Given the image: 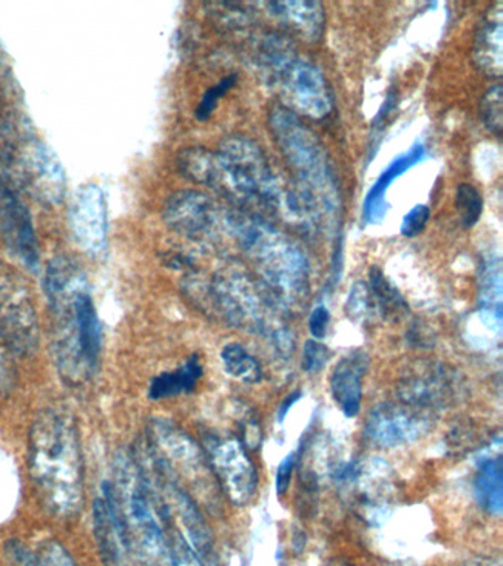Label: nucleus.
<instances>
[{
	"mask_svg": "<svg viewBox=\"0 0 503 566\" xmlns=\"http://www.w3.org/2000/svg\"><path fill=\"white\" fill-rule=\"evenodd\" d=\"M101 343H103V336H101L98 313L90 290H85L77 295L74 303V347L90 378L94 376L99 365L101 345H103Z\"/></svg>",
	"mask_w": 503,
	"mask_h": 566,
	"instance_id": "nucleus-18",
	"label": "nucleus"
},
{
	"mask_svg": "<svg viewBox=\"0 0 503 566\" xmlns=\"http://www.w3.org/2000/svg\"><path fill=\"white\" fill-rule=\"evenodd\" d=\"M171 556H174V566H206L201 557L189 546L188 539L184 535H178L175 543L171 544Z\"/></svg>",
	"mask_w": 503,
	"mask_h": 566,
	"instance_id": "nucleus-34",
	"label": "nucleus"
},
{
	"mask_svg": "<svg viewBox=\"0 0 503 566\" xmlns=\"http://www.w3.org/2000/svg\"><path fill=\"white\" fill-rule=\"evenodd\" d=\"M428 220H430V208L419 203V206H415L405 216L404 221H401L400 232L406 238L418 237L426 229Z\"/></svg>",
	"mask_w": 503,
	"mask_h": 566,
	"instance_id": "nucleus-33",
	"label": "nucleus"
},
{
	"mask_svg": "<svg viewBox=\"0 0 503 566\" xmlns=\"http://www.w3.org/2000/svg\"><path fill=\"white\" fill-rule=\"evenodd\" d=\"M222 188L220 195L237 206L254 207L281 216L289 186L281 184L258 142L231 135L218 149Z\"/></svg>",
	"mask_w": 503,
	"mask_h": 566,
	"instance_id": "nucleus-4",
	"label": "nucleus"
},
{
	"mask_svg": "<svg viewBox=\"0 0 503 566\" xmlns=\"http://www.w3.org/2000/svg\"><path fill=\"white\" fill-rule=\"evenodd\" d=\"M211 459L229 499L238 506L250 503L258 486V473L240 442H220L211 450Z\"/></svg>",
	"mask_w": 503,
	"mask_h": 566,
	"instance_id": "nucleus-16",
	"label": "nucleus"
},
{
	"mask_svg": "<svg viewBox=\"0 0 503 566\" xmlns=\"http://www.w3.org/2000/svg\"><path fill=\"white\" fill-rule=\"evenodd\" d=\"M8 559L12 566H45L41 556L34 555L32 551L20 542H10L6 547Z\"/></svg>",
	"mask_w": 503,
	"mask_h": 566,
	"instance_id": "nucleus-35",
	"label": "nucleus"
},
{
	"mask_svg": "<svg viewBox=\"0 0 503 566\" xmlns=\"http://www.w3.org/2000/svg\"><path fill=\"white\" fill-rule=\"evenodd\" d=\"M302 397V392L295 391L290 394V396L286 397L284 401H282L280 411H277V420H280V422H284L286 415H289V411L291 410V407H293L295 402H297Z\"/></svg>",
	"mask_w": 503,
	"mask_h": 566,
	"instance_id": "nucleus-40",
	"label": "nucleus"
},
{
	"mask_svg": "<svg viewBox=\"0 0 503 566\" xmlns=\"http://www.w3.org/2000/svg\"><path fill=\"white\" fill-rule=\"evenodd\" d=\"M201 376L200 358L197 354H193L179 369L157 375L149 384L148 396L151 400H165V398L191 392L197 387Z\"/></svg>",
	"mask_w": 503,
	"mask_h": 566,
	"instance_id": "nucleus-22",
	"label": "nucleus"
},
{
	"mask_svg": "<svg viewBox=\"0 0 503 566\" xmlns=\"http://www.w3.org/2000/svg\"><path fill=\"white\" fill-rule=\"evenodd\" d=\"M266 12L285 29L307 43H317L325 33L326 15L324 4L313 0L298 2L260 3Z\"/></svg>",
	"mask_w": 503,
	"mask_h": 566,
	"instance_id": "nucleus-17",
	"label": "nucleus"
},
{
	"mask_svg": "<svg viewBox=\"0 0 503 566\" xmlns=\"http://www.w3.org/2000/svg\"><path fill=\"white\" fill-rule=\"evenodd\" d=\"M329 358V348L319 343V340L308 339L307 343L304 344L302 367L307 374H317V371L324 369Z\"/></svg>",
	"mask_w": 503,
	"mask_h": 566,
	"instance_id": "nucleus-32",
	"label": "nucleus"
},
{
	"mask_svg": "<svg viewBox=\"0 0 503 566\" xmlns=\"http://www.w3.org/2000/svg\"><path fill=\"white\" fill-rule=\"evenodd\" d=\"M454 201H457V210L463 228H474L483 211V198L479 190L470 184L459 185Z\"/></svg>",
	"mask_w": 503,
	"mask_h": 566,
	"instance_id": "nucleus-29",
	"label": "nucleus"
},
{
	"mask_svg": "<svg viewBox=\"0 0 503 566\" xmlns=\"http://www.w3.org/2000/svg\"><path fill=\"white\" fill-rule=\"evenodd\" d=\"M474 61L481 73L501 78L503 70V3L496 2L481 18L474 39Z\"/></svg>",
	"mask_w": 503,
	"mask_h": 566,
	"instance_id": "nucleus-19",
	"label": "nucleus"
},
{
	"mask_svg": "<svg viewBox=\"0 0 503 566\" xmlns=\"http://www.w3.org/2000/svg\"><path fill=\"white\" fill-rule=\"evenodd\" d=\"M107 201L98 185H83L74 193L69 223L74 241L86 254L99 255L107 247Z\"/></svg>",
	"mask_w": 503,
	"mask_h": 566,
	"instance_id": "nucleus-13",
	"label": "nucleus"
},
{
	"mask_svg": "<svg viewBox=\"0 0 503 566\" xmlns=\"http://www.w3.org/2000/svg\"><path fill=\"white\" fill-rule=\"evenodd\" d=\"M430 428L427 416L415 407L384 405L370 411L366 420V436L375 444L400 447L417 441Z\"/></svg>",
	"mask_w": 503,
	"mask_h": 566,
	"instance_id": "nucleus-15",
	"label": "nucleus"
},
{
	"mask_svg": "<svg viewBox=\"0 0 503 566\" xmlns=\"http://www.w3.org/2000/svg\"><path fill=\"white\" fill-rule=\"evenodd\" d=\"M39 556L45 566H78L70 553L56 542H48Z\"/></svg>",
	"mask_w": 503,
	"mask_h": 566,
	"instance_id": "nucleus-36",
	"label": "nucleus"
},
{
	"mask_svg": "<svg viewBox=\"0 0 503 566\" xmlns=\"http://www.w3.org/2000/svg\"><path fill=\"white\" fill-rule=\"evenodd\" d=\"M228 237L258 269L263 290L281 310L298 308L308 295V261L294 239L249 212L228 211Z\"/></svg>",
	"mask_w": 503,
	"mask_h": 566,
	"instance_id": "nucleus-2",
	"label": "nucleus"
},
{
	"mask_svg": "<svg viewBox=\"0 0 503 566\" xmlns=\"http://www.w3.org/2000/svg\"><path fill=\"white\" fill-rule=\"evenodd\" d=\"M475 499L483 511L501 516L503 511V464L501 458H483L475 478Z\"/></svg>",
	"mask_w": 503,
	"mask_h": 566,
	"instance_id": "nucleus-23",
	"label": "nucleus"
},
{
	"mask_svg": "<svg viewBox=\"0 0 503 566\" xmlns=\"http://www.w3.org/2000/svg\"><path fill=\"white\" fill-rule=\"evenodd\" d=\"M461 379L457 371L444 365L422 363L401 378L399 396L415 409H439L453 405L461 392Z\"/></svg>",
	"mask_w": 503,
	"mask_h": 566,
	"instance_id": "nucleus-12",
	"label": "nucleus"
},
{
	"mask_svg": "<svg viewBox=\"0 0 503 566\" xmlns=\"http://www.w3.org/2000/svg\"><path fill=\"white\" fill-rule=\"evenodd\" d=\"M224 369L233 378L244 380L247 384H258L262 379V367L259 361L242 345L231 343L222 349Z\"/></svg>",
	"mask_w": 503,
	"mask_h": 566,
	"instance_id": "nucleus-26",
	"label": "nucleus"
},
{
	"mask_svg": "<svg viewBox=\"0 0 503 566\" xmlns=\"http://www.w3.org/2000/svg\"><path fill=\"white\" fill-rule=\"evenodd\" d=\"M269 127L294 172V185L311 199L319 216L322 229L333 232L342 214V197L321 140L298 115L285 106H276L271 111Z\"/></svg>",
	"mask_w": 503,
	"mask_h": 566,
	"instance_id": "nucleus-3",
	"label": "nucleus"
},
{
	"mask_svg": "<svg viewBox=\"0 0 503 566\" xmlns=\"http://www.w3.org/2000/svg\"><path fill=\"white\" fill-rule=\"evenodd\" d=\"M178 168L180 175L193 184L213 189L218 193L222 188V170H220L218 154L213 150L201 148V146L180 150Z\"/></svg>",
	"mask_w": 503,
	"mask_h": 566,
	"instance_id": "nucleus-21",
	"label": "nucleus"
},
{
	"mask_svg": "<svg viewBox=\"0 0 503 566\" xmlns=\"http://www.w3.org/2000/svg\"><path fill=\"white\" fill-rule=\"evenodd\" d=\"M503 88L501 83L493 84L485 91L480 102L481 122L485 128L497 137L502 136L503 128Z\"/></svg>",
	"mask_w": 503,
	"mask_h": 566,
	"instance_id": "nucleus-28",
	"label": "nucleus"
},
{
	"mask_svg": "<svg viewBox=\"0 0 503 566\" xmlns=\"http://www.w3.org/2000/svg\"><path fill=\"white\" fill-rule=\"evenodd\" d=\"M0 161L20 188L39 202L59 203L65 175L59 157L30 128L7 123L0 128Z\"/></svg>",
	"mask_w": 503,
	"mask_h": 566,
	"instance_id": "nucleus-5",
	"label": "nucleus"
},
{
	"mask_svg": "<svg viewBox=\"0 0 503 566\" xmlns=\"http://www.w3.org/2000/svg\"><path fill=\"white\" fill-rule=\"evenodd\" d=\"M0 338L10 353L32 354L39 343L38 316L28 287L0 265Z\"/></svg>",
	"mask_w": 503,
	"mask_h": 566,
	"instance_id": "nucleus-10",
	"label": "nucleus"
},
{
	"mask_svg": "<svg viewBox=\"0 0 503 566\" xmlns=\"http://www.w3.org/2000/svg\"><path fill=\"white\" fill-rule=\"evenodd\" d=\"M370 312V292L368 283L357 281L353 283L346 300L347 316L355 322H365Z\"/></svg>",
	"mask_w": 503,
	"mask_h": 566,
	"instance_id": "nucleus-30",
	"label": "nucleus"
},
{
	"mask_svg": "<svg viewBox=\"0 0 503 566\" xmlns=\"http://www.w3.org/2000/svg\"><path fill=\"white\" fill-rule=\"evenodd\" d=\"M228 210L201 190H179L167 199L163 219L167 228L179 237L193 242L214 243L228 234Z\"/></svg>",
	"mask_w": 503,
	"mask_h": 566,
	"instance_id": "nucleus-9",
	"label": "nucleus"
},
{
	"mask_svg": "<svg viewBox=\"0 0 503 566\" xmlns=\"http://www.w3.org/2000/svg\"><path fill=\"white\" fill-rule=\"evenodd\" d=\"M368 286L370 296L377 303V308L384 318H397L408 312V304L405 303L404 296L387 281L381 270L370 269Z\"/></svg>",
	"mask_w": 503,
	"mask_h": 566,
	"instance_id": "nucleus-25",
	"label": "nucleus"
},
{
	"mask_svg": "<svg viewBox=\"0 0 503 566\" xmlns=\"http://www.w3.org/2000/svg\"><path fill=\"white\" fill-rule=\"evenodd\" d=\"M235 83L237 74H232L220 80L216 86L209 88V91L205 93V96H202L200 105L197 106L196 117L200 119V122H205V119L209 118L210 115L213 114L220 97H222Z\"/></svg>",
	"mask_w": 503,
	"mask_h": 566,
	"instance_id": "nucleus-31",
	"label": "nucleus"
},
{
	"mask_svg": "<svg viewBox=\"0 0 503 566\" xmlns=\"http://www.w3.org/2000/svg\"><path fill=\"white\" fill-rule=\"evenodd\" d=\"M94 531L101 557L107 566H126L129 537L116 486L104 485L94 504Z\"/></svg>",
	"mask_w": 503,
	"mask_h": 566,
	"instance_id": "nucleus-14",
	"label": "nucleus"
},
{
	"mask_svg": "<svg viewBox=\"0 0 503 566\" xmlns=\"http://www.w3.org/2000/svg\"><path fill=\"white\" fill-rule=\"evenodd\" d=\"M117 490V489H116ZM129 547L143 566H174L171 547L163 533L147 485L127 476L125 493H118Z\"/></svg>",
	"mask_w": 503,
	"mask_h": 566,
	"instance_id": "nucleus-7",
	"label": "nucleus"
},
{
	"mask_svg": "<svg viewBox=\"0 0 503 566\" xmlns=\"http://www.w3.org/2000/svg\"><path fill=\"white\" fill-rule=\"evenodd\" d=\"M210 294L213 308L233 326L269 336L285 356L293 353V335L275 316L277 305L266 291L254 285L249 274L237 269L216 274L210 282Z\"/></svg>",
	"mask_w": 503,
	"mask_h": 566,
	"instance_id": "nucleus-6",
	"label": "nucleus"
},
{
	"mask_svg": "<svg viewBox=\"0 0 503 566\" xmlns=\"http://www.w3.org/2000/svg\"><path fill=\"white\" fill-rule=\"evenodd\" d=\"M463 566H503V564L499 556H476Z\"/></svg>",
	"mask_w": 503,
	"mask_h": 566,
	"instance_id": "nucleus-41",
	"label": "nucleus"
},
{
	"mask_svg": "<svg viewBox=\"0 0 503 566\" xmlns=\"http://www.w3.org/2000/svg\"><path fill=\"white\" fill-rule=\"evenodd\" d=\"M29 471L42 506L56 517L76 516L85 494L81 433L70 411L50 407L30 429Z\"/></svg>",
	"mask_w": 503,
	"mask_h": 566,
	"instance_id": "nucleus-1",
	"label": "nucleus"
},
{
	"mask_svg": "<svg viewBox=\"0 0 503 566\" xmlns=\"http://www.w3.org/2000/svg\"><path fill=\"white\" fill-rule=\"evenodd\" d=\"M10 349L0 338V394L11 391L14 387V366L11 365Z\"/></svg>",
	"mask_w": 503,
	"mask_h": 566,
	"instance_id": "nucleus-37",
	"label": "nucleus"
},
{
	"mask_svg": "<svg viewBox=\"0 0 503 566\" xmlns=\"http://www.w3.org/2000/svg\"><path fill=\"white\" fill-rule=\"evenodd\" d=\"M481 305L499 327L502 325V268L501 260L484 261L481 268Z\"/></svg>",
	"mask_w": 503,
	"mask_h": 566,
	"instance_id": "nucleus-24",
	"label": "nucleus"
},
{
	"mask_svg": "<svg viewBox=\"0 0 503 566\" xmlns=\"http://www.w3.org/2000/svg\"><path fill=\"white\" fill-rule=\"evenodd\" d=\"M0 237L8 250L30 270L39 265L36 230L28 206L12 188L10 181L0 175Z\"/></svg>",
	"mask_w": 503,
	"mask_h": 566,
	"instance_id": "nucleus-11",
	"label": "nucleus"
},
{
	"mask_svg": "<svg viewBox=\"0 0 503 566\" xmlns=\"http://www.w3.org/2000/svg\"><path fill=\"white\" fill-rule=\"evenodd\" d=\"M368 365V356L365 353L355 352L343 357L331 374V394L347 418H355L359 413L361 378Z\"/></svg>",
	"mask_w": 503,
	"mask_h": 566,
	"instance_id": "nucleus-20",
	"label": "nucleus"
},
{
	"mask_svg": "<svg viewBox=\"0 0 503 566\" xmlns=\"http://www.w3.org/2000/svg\"><path fill=\"white\" fill-rule=\"evenodd\" d=\"M329 318L328 308L324 305L313 310L311 317H308V331H311L313 338L317 340L325 338L326 332H328Z\"/></svg>",
	"mask_w": 503,
	"mask_h": 566,
	"instance_id": "nucleus-38",
	"label": "nucleus"
},
{
	"mask_svg": "<svg viewBox=\"0 0 503 566\" xmlns=\"http://www.w3.org/2000/svg\"><path fill=\"white\" fill-rule=\"evenodd\" d=\"M294 454L290 453L280 463L276 471V494L284 495L290 489L291 476H293Z\"/></svg>",
	"mask_w": 503,
	"mask_h": 566,
	"instance_id": "nucleus-39",
	"label": "nucleus"
},
{
	"mask_svg": "<svg viewBox=\"0 0 503 566\" xmlns=\"http://www.w3.org/2000/svg\"><path fill=\"white\" fill-rule=\"evenodd\" d=\"M280 88L289 109L311 119H324L334 108L328 80L313 62L291 52L266 75Z\"/></svg>",
	"mask_w": 503,
	"mask_h": 566,
	"instance_id": "nucleus-8",
	"label": "nucleus"
},
{
	"mask_svg": "<svg viewBox=\"0 0 503 566\" xmlns=\"http://www.w3.org/2000/svg\"><path fill=\"white\" fill-rule=\"evenodd\" d=\"M419 155H421V149H418L417 153H410L409 155H406V157L400 158L399 161L391 164V167L388 168V170L384 172L381 177H379L377 185L374 186L373 190H370L368 195V198H366V216L375 220L378 211L381 210L384 192H386L388 185H390L397 176L401 175L406 168L410 167V164L417 163Z\"/></svg>",
	"mask_w": 503,
	"mask_h": 566,
	"instance_id": "nucleus-27",
	"label": "nucleus"
}]
</instances>
